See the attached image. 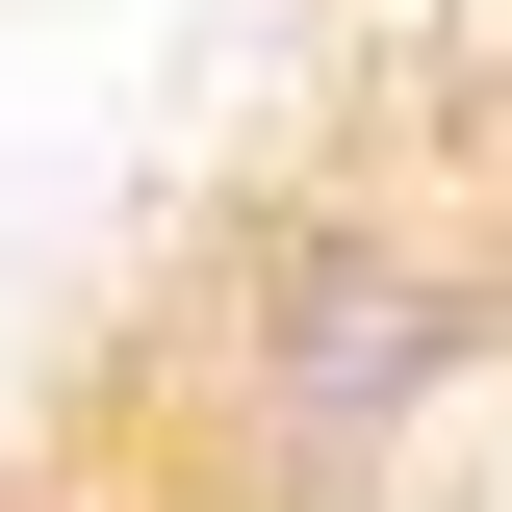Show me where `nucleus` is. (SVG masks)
Listing matches in <instances>:
<instances>
[{"label":"nucleus","instance_id":"nucleus-1","mask_svg":"<svg viewBox=\"0 0 512 512\" xmlns=\"http://www.w3.org/2000/svg\"><path fill=\"white\" fill-rule=\"evenodd\" d=\"M512 359V256L436 205H231V256L180 282V436L205 512H384L436 461V410Z\"/></svg>","mask_w":512,"mask_h":512}]
</instances>
